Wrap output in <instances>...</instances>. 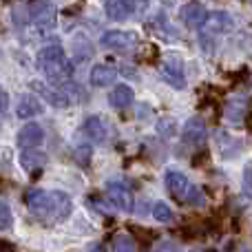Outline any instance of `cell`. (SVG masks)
Masks as SVG:
<instances>
[{
  "label": "cell",
  "instance_id": "52a82bcc",
  "mask_svg": "<svg viewBox=\"0 0 252 252\" xmlns=\"http://www.w3.org/2000/svg\"><path fill=\"white\" fill-rule=\"evenodd\" d=\"M166 182V188H168V192L175 197V199H188V197L192 195V186L190 182H188V177L184 173H179V170H168L164 177Z\"/></svg>",
  "mask_w": 252,
  "mask_h": 252
},
{
  "label": "cell",
  "instance_id": "603a6c76",
  "mask_svg": "<svg viewBox=\"0 0 252 252\" xmlns=\"http://www.w3.org/2000/svg\"><path fill=\"white\" fill-rule=\"evenodd\" d=\"M151 252H182L177 241H159Z\"/></svg>",
  "mask_w": 252,
  "mask_h": 252
},
{
  "label": "cell",
  "instance_id": "9c48e42d",
  "mask_svg": "<svg viewBox=\"0 0 252 252\" xmlns=\"http://www.w3.org/2000/svg\"><path fill=\"white\" fill-rule=\"evenodd\" d=\"M104 11L109 16V20L124 22L128 18H133V13H137V4L133 0H106Z\"/></svg>",
  "mask_w": 252,
  "mask_h": 252
},
{
  "label": "cell",
  "instance_id": "8992f818",
  "mask_svg": "<svg viewBox=\"0 0 252 252\" xmlns=\"http://www.w3.org/2000/svg\"><path fill=\"white\" fill-rule=\"evenodd\" d=\"M31 89H33L42 100H47L53 109H66V106L71 104L69 95H66L62 89H58V87H49V84L40 82V80H33V82H31Z\"/></svg>",
  "mask_w": 252,
  "mask_h": 252
},
{
  "label": "cell",
  "instance_id": "7402d4cb",
  "mask_svg": "<svg viewBox=\"0 0 252 252\" xmlns=\"http://www.w3.org/2000/svg\"><path fill=\"white\" fill-rule=\"evenodd\" d=\"M75 159H78V164H82V166H87L89 161H91V146H78L75 148Z\"/></svg>",
  "mask_w": 252,
  "mask_h": 252
},
{
  "label": "cell",
  "instance_id": "7c38bea8",
  "mask_svg": "<svg viewBox=\"0 0 252 252\" xmlns=\"http://www.w3.org/2000/svg\"><path fill=\"white\" fill-rule=\"evenodd\" d=\"M82 130L93 142H106V137H109V126L100 115H89L82 124Z\"/></svg>",
  "mask_w": 252,
  "mask_h": 252
},
{
  "label": "cell",
  "instance_id": "30bf717a",
  "mask_svg": "<svg viewBox=\"0 0 252 252\" xmlns=\"http://www.w3.org/2000/svg\"><path fill=\"white\" fill-rule=\"evenodd\" d=\"M42 142H44V130H42V126L40 124L29 122V124H25L20 130H18V144H20L25 151L40 146Z\"/></svg>",
  "mask_w": 252,
  "mask_h": 252
},
{
  "label": "cell",
  "instance_id": "d6986e66",
  "mask_svg": "<svg viewBox=\"0 0 252 252\" xmlns=\"http://www.w3.org/2000/svg\"><path fill=\"white\" fill-rule=\"evenodd\" d=\"M151 215H153V219H155V221H159V223L175 221V213H173V208H170L166 201H155V204H153V208H151Z\"/></svg>",
  "mask_w": 252,
  "mask_h": 252
},
{
  "label": "cell",
  "instance_id": "ba28073f",
  "mask_svg": "<svg viewBox=\"0 0 252 252\" xmlns=\"http://www.w3.org/2000/svg\"><path fill=\"white\" fill-rule=\"evenodd\" d=\"M106 197H109V201L118 210L130 213V208H133V197H130V190L122 182H109L106 184Z\"/></svg>",
  "mask_w": 252,
  "mask_h": 252
},
{
  "label": "cell",
  "instance_id": "2e32d148",
  "mask_svg": "<svg viewBox=\"0 0 252 252\" xmlns=\"http://www.w3.org/2000/svg\"><path fill=\"white\" fill-rule=\"evenodd\" d=\"M44 164H47V155H44V153L33 151V148L20 153V166L27 173H38V170L44 168Z\"/></svg>",
  "mask_w": 252,
  "mask_h": 252
},
{
  "label": "cell",
  "instance_id": "ffe728a7",
  "mask_svg": "<svg viewBox=\"0 0 252 252\" xmlns=\"http://www.w3.org/2000/svg\"><path fill=\"white\" fill-rule=\"evenodd\" d=\"M113 252H137V244L130 235H118L113 239Z\"/></svg>",
  "mask_w": 252,
  "mask_h": 252
},
{
  "label": "cell",
  "instance_id": "6da1fadb",
  "mask_svg": "<svg viewBox=\"0 0 252 252\" xmlns=\"http://www.w3.org/2000/svg\"><path fill=\"white\" fill-rule=\"evenodd\" d=\"M27 206L38 219L49 223H60L71 217L73 201L62 190H29L27 192Z\"/></svg>",
  "mask_w": 252,
  "mask_h": 252
},
{
  "label": "cell",
  "instance_id": "3957f363",
  "mask_svg": "<svg viewBox=\"0 0 252 252\" xmlns=\"http://www.w3.org/2000/svg\"><path fill=\"white\" fill-rule=\"evenodd\" d=\"M56 18H58V11L51 2L47 0H35L27 7V22H31L33 27L42 31H51L56 27Z\"/></svg>",
  "mask_w": 252,
  "mask_h": 252
},
{
  "label": "cell",
  "instance_id": "d4e9b609",
  "mask_svg": "<svg viewBox=\"0 0 252 252\" xmlns=\"http://www.w3.org/2000/svg\"><path fill=\"white\" fill-rule=\"evenodd\" d=\"M244 179H246V186H250V188H252V161H250V164H246Z\"/></svg>",
  "mask_w": 252,
  "mask_h": 252
},
{
  "label": "cell",
  "instance_id": "9a60e30c",
  "mask_svg": "<svg viewBox=\"0 0 252 252\" xmlns=\"http://www.w3.org/2000/svg\"><path fill=\"white\" fill-rule=\"evenodd\" d=\"M42 113V102L38 100L35 95H22L18 100V106H16V115L22 120L27 118H35V115Z\"/></svg>",
  "mask_w": 252,
  "mask_h": 252
},
{
  "label": "cell",
  "instance_id": "cb8c5ba5",
  "mask_svg": "<svg viewBox=\"0 0 252 252\" xmlns=\"http://www.w3.org/2000/svg\"><path fill=\"white\" fill-rule=\"evenodd\" d=\"M7 109H9V93L4 89H0V113H4Z\"/></svg>",
  "mask_w": 252,
  "mask_h": 252
},
{
  "label": "cell",
  "instance_id": "44dd1931",
  "mask_svg": "<svg viewBox=\"0 0 252 252\" xmlns=\"http://www.w3.org/2000/svg\"><path fill=\"white\" fill-rule=\"evenodd\" d=\"M11 226H13V213L7 201L0 199V232L11 230Z\"/></svg>",
  "mask_w": 252,
  "mask_h": 252
},
{
  "label": "cell",
  "instance_id": "ac0fdd59",
  "mask_svg": "<svg viewBox=\"0 0 252 252\" xmlns=\"http://www.w3.org/2000/svg\"><path fill=\"white\" fill-rule=\"evenodd\" d=\"M184 139H186L188 144H204L206 142V126L199 118L190 120V122L186 124V128H184Z\"/></svg>",
  "mask_w": 252,
  "mask_h": 252
},
{
  "label": "cell",
  "instance_id": "5b68a950",
  "mask_svg": "<svg viewBox=\"0 0 252 252\" xmlns=\"http://www.w3.org/2000/svg\"><path fill=\"white\" fill-rule=\"evenodd\" d=\"M161 75L164 80L175 89H184L186 87V75H184V58L177 53H170L161 64Z\"/></svg>",
  "mask_w": 252,
  "mask_h": 252
},
{
  "label": "cell",
  "instance_id": "4fadbf2b",
  "mask_svg": "<svg viewBox=\"0 0 252 252\" xmlns=\"http://www.w3.org/2000/svg\"><path fill=\"white\" fill-rule=\"evenodd\" d=\"M133 100H135V93H133V89H130L128 84H118V87L109 93V102H111V106H113L115 111L128 109V106L133 104Z\"/></svg>",
  "mask_w": 252,
  "mask_h": 252
},
{
  "label": "cell",
  "instance_id": "8fae6325",
  "mask_svg": "<svg viewBox=\"0 0 252 252\" xmlns=\"http://www.w3.org/2000/svg\"><path fill=\"white\" fill-rule=\"evenodd\" d=\"M208 9L204 7V4H199V2H188V4H184L182 7V11H179V18H182L186 25H190V27H204V22H206V18H208Z\"/></svg>",
  "mask_w": 252,
  "mask_h": 252
},
{
  "label": "cell",
  "instance_id": "7a4b0ae2",
  "mask_svg": "<svg viewBox=\"0 0 252 252\" xmlns=\"http://www.w3.org/2000/svg\"><path fill=\"white\" fill-rule=\"evenodd\" d=\"M35 62H38V69L53 82V87H62L73 75V64L69 62V58H66L64 49L60 44L42 47L35 56Z\"/></svg>",
  "mask_w": 252,
  "mask_h": 252
},
{
  "label": "cell",
  "instance_id": "277c9868",
  "mask_svg": "<svg viewBox=\"0 0 252 252\" xmlns=\"http://www.w3.org/2000/svg\"><path fill=\"white\" fill-rule=\"evenodd\" d=\"M100 44L111 51H133L139 44V33L124 29H111L100 38Z\"/></svg>",
  "mask_w": 252,
  "mask_h": 252
},
{
  "label": "cell",
  "instance_id": "5bb4252c",
  "mask_svg": "<svg viewBox=\"0 0 252 252\" xmlns=\"http://www.w3.org/2000/svg\"><path fill=\"white\" fill-rule=\"evenodd\" d=\"M120 75V71L115 66L109 64H95L91 69V84L93 87H109L111 82H115Z\"/></svg>",
  "mask_w": 252,
  "mask_h": 252
},
{
  "label": "cell",
  "instance_id": "e0dca14e",
  "mask_svg": "<svg viewBox=\"0 0 252 252\" xmlns=\"http://www.w3.org/2000/svg\"><path fill=\"white\" fill-rule=\"evenodd\" d=\"M204 29L215 31V33H223V31L232 29V20H230V16L223 11H210L204 22Z\"/></svg>",
  "mask_w": 252,
  "mask_h": 252
}]
</instances>
